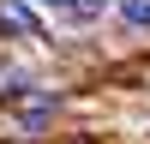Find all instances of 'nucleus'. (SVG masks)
I'll use <instances>...</instances> for the list:
<instances>
[{
	"instance_id": "2",
	"label": "nucleus",
	"mask_w": 150,
	"mask_h": 144,
	"mask_svg": "<svg viewBox=\"0 0 150 144\" xmlns=\"http://www.w3.org/2000/svg\"><path fill=\"white\" fill-rule=\"evenodd\" d=\"M114 12H120V24H126V30L150 36V0H114Z\"/></svg>"
},
{
	"instance_id": "1",
	"label": "nucleus",
	"mask_w": 150,
	"mask_h": 144,
	"mask_svg": "<svg viewBox=\"0 0 150 144\" xmlns=\"http://www.w3.org/2000/svg\"><path fill=\"white\" fill-rule=\"evenodd\" d=\"M36 12H42L54 30H90V24H102V12L114 6V0H30Z\"/></svg>"
}]
</instances>
